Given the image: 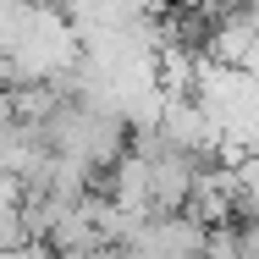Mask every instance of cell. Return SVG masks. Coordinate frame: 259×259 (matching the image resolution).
I'll return each instance as SVG.
<instances>
[{"label":"cell","mask_w":259,"mask_h":259,"mask_svg":"<svg viewBox=\"0 0 259 259\" xmlns=\"http://www.w3.org/2000/svg\"><path fill=\"white\" fill-rule=\"evenodd\" d=\"M237 248L243 259H259V221H237Z\"/></svg>","instance_id":"cell-1"}]
</instances>
